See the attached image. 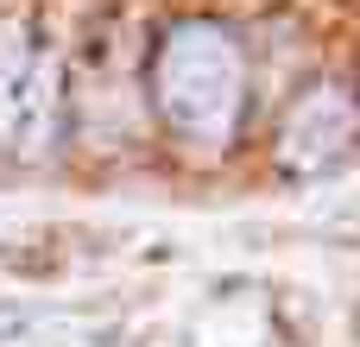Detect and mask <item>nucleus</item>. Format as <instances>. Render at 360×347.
Returning a JSON list of instances; mask_svg holds the SVG:
<instances>
[{
  "label": "nucleus",
  "instance_id": "nucleus-2",
  "mask_svg": "<svg viewBox=\"0 0 360 347\" xmlns=\"http://www.w3.org/2000/svg\"><path fill=\"white\" fill-rule=\"evenodd\" d=\"M348 139H354V107H348V95L316 89V95H304L297 114L285 120V164H291V171H316V164H329L335 152H348Z\"/></svg>",
  "mask_w": 360,
  "mask_h": 347
},
{
  "label": "nucleus",
  "instance_id": "nucleus-4",
  "mask_svg": "<svg viewBox=\"0 0 360 347\" xmlns=\"http://www.w3.org/2000/svg\"><path fill=\"white\" fill-rule=\"evenodd\" d=\"M51 101H57V63L32 57V76H25V95H19V114H13V145H44L51 133Z\"/></svg>",
  "mask_w": 360,
  "mask_h": 347
},
{
  "label": "nucleus",
  "instance_id": "nucleus-1",
  "mask_svg": "<svg viewBox=\"0 0 360 347\" xmlns=\"http://www.w3.org/2000/svg\"><path fill=\"white\" fill-rule=\"evenodd\" d=\"M240 51L228 32L215 25H177L158 51V101L165 114L196 133V139H221L240 114Z\"/></svg>",
  "mask_w": 360,
  "mask_h": 347
},
{
  "label": "nucleus",
  "instance_id": "nucleus-3",
  "mask_svg": "<svg viewBox=\"0 0 360 347\" xmlns=\"http://www.w3.org/2000/svg\"><path fill=\"white\" fill-rule=\"evenodd\" d=\"M32 76V32L19 19H0V145H13V114Z\"/></svg>",
  "mask_w": 360,
  "mask_h": 347
}]
</instances>
